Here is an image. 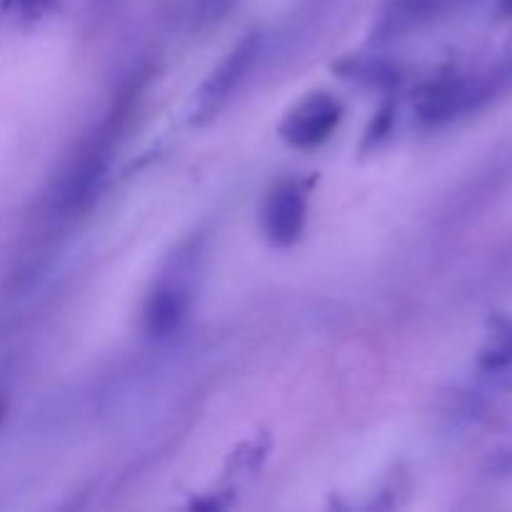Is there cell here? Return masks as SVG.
Listing matches in <instances>:
<instances>
[{
    "label": "cell",
    "instance_id": "obj_1",
    "mask_svg": "<svg viewBox=\"0 0 512 512\" xmlns=\"http://www.w3.org/2000/svg\"><path fill=\"white\" fill-rule=\"evenodd\" d=\"M343 118V105L330 95L318 93L305 98L295 110H290L288 118L280 125V135L288 140L293 148L310 150L323 145Z\"/></svg>",
    "mask_w": 512,
    "mask_h": 512
},
{
    "label": "cell",
    "instance_id": "obj_2",
    "mask_svg": "<svg viewBox=\"0 0 512 512\" xmlns=\"http://www.w3.org/2000/svg\"><path fill=\"white\" fill-rule=\"evenodd\" d=\"M258 50H260V38L258 35H248L240 45H235L230 50L228 58L213 70L208 80H205L203 90L198 95V115H210L218 113L223 108L225 100L238 90V85L243 83L245 75L250 73L253 68L255 58H258Z\"/></svg>",
    "mask_w": 512,
    "mask_h": 512
},
{
    "label": "cell",
    "instance_id": "obj_3",
    "mask_svg": "<svg viewBox=\"0 0 512 512\" xmlns=\"http://www.w3.org/2000/svg\"><path fill=\"white\" fill-rule=\"evenodd\" d=\"M308 203L305 193L295 183H283L270 193L263 213L265 235L278 248H288L300 238L305 228Z\"/></svg>",
    "mask_w": 512,
    "mask_h": 512
},
{
    "label": "cell",
    "instance_id": "obj_4",
    "mask_svg": "<svg viewBox=\"0 0 512 512\" xmlns=\"http://www.w3.org/2000/svg\"><path fill=\"white\" fill-rule=\"evenodd\" d=\"M188 318V298L178 288H163L153 293L145 308V330L153 338H170L183 328Z\"/></svg>",
    "mask_w": 512,
    "mask_h": 512
},
{
    "label": "cell",
    "instance_id": "obj_5",
    "mask_svg": "<svg viewBox=\"0 0 512 512\" xmlns=\"http://www.w3.org/2000/svg\"><path fill=\"white\" fill-rule=\"evenodd\" d=\"M55 5L58 0H0V13L20 23H33V20L45 18Z\"/></svg>",
    "mask_w": 512,
    "mask_h": 512
},
{
    "label": "cell",
    "instance_id": "obj_6",
    "mask_svg": "<svg viewBox=\"0 0 512 512\" xmlns=\"http://www.w3.org/2000/svg\"><path fill=\"white\" fill-rule=\"evenodd\" d=\"M500 10H503L505 15H512V0H500Z\"/></svg>",
    "mask_w": 512,
    "mask_h": 512
},
{
    "label": "cell",
    "instance_id": "obj_7",
    "mask_svg": "<svg viewBox=\"0 0 512 512\" xmlns=\"http://www.w3.org/2000/svg\"><path fill=\"white\" fill-rule=\"evenodd\" d=\"M0 420H3V403H0Z\"/></svg>",
    "mask_w": 512,
    "mask_h": 512
}]
</instances>
